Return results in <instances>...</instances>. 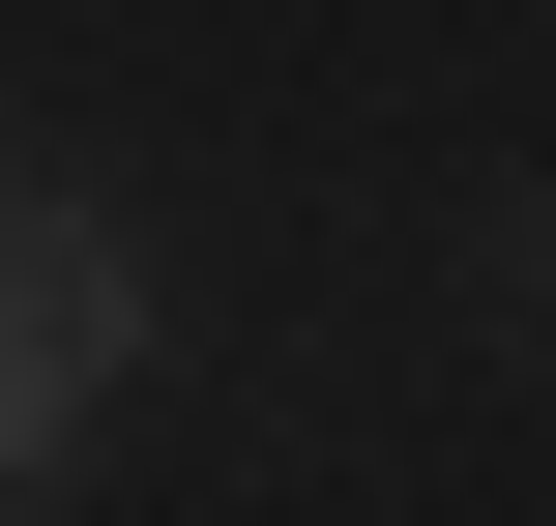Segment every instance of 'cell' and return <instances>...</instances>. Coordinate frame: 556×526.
<instances>
[{
    "label": "cell",
    "mask_w": 556,
    "mask_h": 526,
    "mask_svg": "<svg viewBox=\"0 0 556 526\" xmlns=\"http://www.w3.org/2000/svg\"><path fill=\"white\" fill-rule=\"evenodd\" d=\"M147 381H176V234H147L117 176L0 146V526L59 498V469H88Z\"/></svg>",
    "instance_id": "6da1fadb"
}]
</instances>
